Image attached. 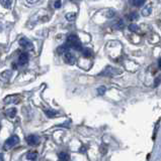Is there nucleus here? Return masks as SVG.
<instances>
[{
	"label": "nucleus",
	"mask_w": 161,
	"mask_h": 161,
	"mask_svg": "<svg viewBox=\"0 0 161 161\" xmlns=\"http://www.w3.org/2000/svg\"><path fill=\"white\" fill-rule=\"evenodd\" d=\"M29 62V55L26 52H21L20 56H18V63L21 66H25Z\"/></svg>",
	"instance_id": "nucleus-7"
},
{
	"label": "nucleus",
	"mask_w": 161,
	"mask_h": 161,
	"mask_svg": "<svg viewBox=\"0 0 161 161\" xmlns=\"http://www.w3.org/2000/svg\"><path fill=\"white\" fill-rule=\"evenodd\" d=\"M144 1H134L133 2V4L134 5H136V6H141V5H143L144 4Z\"/></svg>",
	"instance_id": "nucleus-21"
},
{
	"label": "nucleus",
	"mask_w": 161,
	"mask_h": 161,
	"mask_svg": "<svg viewBox=\"0 0 161 161\" xmlns=\"http://www.w3.org/2000/svg\"><path fill=\"white\" fill-rule=\"evenodd\" d=\"M0 161H2V156L0 155Z\"/></svg>",
	"instance_id": "nucleus-26"
},
{
	"label": "nucleus",
	"mask_w": 161,
	"mask_h": 161,
	"mask_svg": "<svg viewBox=\"0 0 161 161\" xmlns=\"http://www.w3.org/2000/svg\"><path fill=\"white\" fill-rule=\"evenodd\" d=\"M129 29L131 30V31H134V32H137L138 30H139V28H138V26L135 25V24H131L129 26Z\"/></svg>",
	"instance_id": "nucleus-17"
},
{
	"label": "nucleus",
	"mask_w": 161,
	"mask_h": 161,
	"mask_svg": "<svg viewBox=\"0 0 161 161\" xmlns=\"http://www.w3.org/2000/svg\"><path fill=\"white\" fill-rule=\"evenodd\" d=\"M158 64H159V68H161V59L159 60V62H158Z\"/></svg>",
	"instance_id": "nucleus-25"
},
{
	"label": "nucleus",
	"mask_w": 161,
	"mask_h": 161,
	"mask_svg": "<svg viewBox=\"0 0 161 161\" xmlns=\"http://www.w3.org/2000/svg\"><path fill=\"white\" fill-rule=\"evenodd\" d=\"M26 142H28L30 146H36V145L40 143V137L32 134V135H29L26 137Z\"/></svg>",
	"instance_id": "nucleus-3"
},
{
	"label": "nucleus",
	"mask_w": 161,
	"mask_h": 161,
	"mask_svg": "<svg viewBox=\"0 0 161 161\" xmlns=\"http://www.w3.org/2000/svg\"><path fill=\"white\" fill-rule=\"evenodd\" d=\"M149 13H150V7H148L147 8V10H143V15H145V16H146V15H148Z\"/></svg>",
	"instance_id": "nucleus-23"
},
{
	"label": "nucleus",
	"mask_w": 161,
	"mask_h": 161,
	"mask_svg": "<svg viewBox=\"0 0 161 161\" xmlns=\"http://www.w3.org/2000/svg\"><path fill=\"white\" fill-rule=\"evenodd\" d=\"M45 114L47 115L49 118H53V117H56L57 115H58V112L53 111V110H47V111H45Z\"/></svg>",
	"instance_id": "nucleus-14"
},
{
	"label": "nucleus",
	"mask_w": 161,
	"mask_h": 161,
	"mask_svg": "<svg viewBox=\"0 0 161 161\" xmlns=\"http://www.w3.org/2000/svg\"><path fill=\"white\" fill-rule=\"evenodd\" d=\"M64 60L69 64H74L76 62V59L70 52H68L66 53H64Z\"/></svg>",
	"instance_id": "nucleus-6"
},
{
	"label": "nucleus",
	"mask_w": 161,
	"mask_h": 161,
	"mask_svg": "<svg viewBox=\"0 0 161 161\" xmlns=\"http://www.w3.org/2000/svg\"><path fill=\"white\" fill-rule=\"evenodd\" d=\"M4 103H6V104H13V103H17L18 101H20V98L17 97V96H7L6 98H4Z\"/></svg>",
	"instance_id": "nucleus-8"
},
{
	"label": "nucleus",
	"mask_w": 161,
	"mask_h": 161,
	"mask_svg": "<svg viewBox=\"0 0 161 161\" xmlns=\"http://www.w3.org/2000/svg\"><path fill=\"white\" fill-rule=\"evenodd\" d=\"M66 19L69 21H73L75 20V18H76V13L75 12H70V13H67L66 14Z\"/></svg>",
	"instance_id": "nucleus-15"
},
{
	"label": "nucleus",
	"mask_w": 161,
	"mask_h": 161,
	"mask_svg": "<svg viewBox=\"0 0 161 161\" xmlns=\"http://www.w3.org/2000/svg\"><path fill=\"white\" fill-rule=\"evenodd\" d=\"M137 17H138V16H137L136 13H132L131 15H129V19H130V20H135V19H136Z\"/></svg>",
	"instance_id": "nucleus-20"
},
{
	"label": "nucleus",
	"mask_w": 161,
	"mask_h": 161,
	"mask_svg": "<svg viewBox=\"0 0 161 161\" xmlns=\"http://www.w3.org/2000/svg\"><path fill=\"white\" fill-rule=\"evenodd\" d=\"M20 44L21 45V47H24L25 49H32L34 48V44L32 41H29V39H26V38H20Z\"/></svg>",
	"instance_id": "nucleus-4"
},
{
	"label": "nucleus",
	"mask_w": 161,
	"mask_h": 161,
	"mask_svg": "<svg viewBox=\"0 0 161 161\" xmlns=\"http://www.w3.org/2000/svg\"><path fill=\"white\" fill-rule=\"evenodd\" d=\"M119 74V70L117 68H114L112 67H107L105 71H103L101 74H99V76H114Z\"/></svg>",
	"instance_id": "nucleus-5"
},
{
	"label": "nucleus",
	"mask_w": 161,
	"mask_h": 161,
	"mask_svg": "<svg viewBox=\"0 0 161 161\" xmlns=\"http://www.w3.org/2000/svg\"><path fill=\"white\" fill-rule=\"evenodd\" d=\"M2 76H5V78H9V76H10V72L9 71H6L5 72H3Z\"/></svg>",
	"instance_id": "nucleus-22"
},
{
	"label": "nucleus",
	"mask_w": 161,
	"mask_h": 161,
	"mask_svg": "<svg viewBox=\"0 0 161 161\" xmlns=\"http://www.w3.org/2000/svg\"><path fill=\"white\" fill-rule=\"evenodd\" d=\"M105 91H106L105 87H99L97 89V93H98V95H103L105 93Z\"/></svg>",
	"instance_id": "nucleus-18"
},
{
	"label": "nucleus",
	"mask_w": 161,
	"mask_h": 161,
	"mask_svg": "<svg viewBox=\"0 0 161 161\" xmlns=\"http://www.w3.org/2000/svg\"><path fill=\"white\" fill-rule=\"evenodd\" d=\"M58 157H59L60 161H69L70 160V155H69L67 152H60Z\"/></svg>",
	"instance_id": "nucleus-12"
},
{
	"label": "nucleus",
	"mask_w": 161,
	"mask_h": 161,
	"mask_svg": "<svg viewBox=\"0 0 161 161\" xmlns=\"http://www.w3.org/2000/svg\"><path fill=\"white\" fill-rule=\"evenodd\" d=\"M57 52H58V53H60V55H64V53L70 52V47H69L68 45L65 43L63 45H60V47H58V49H57Z\"/></svg>",
	"instance_id": "nucleus-9"
},
{
	"label": "nucleus",
	"mask_w": 161,
	"mask_h": 161,
	"mask_svg": "<svg viewBox=\"0 0 161 161\" xmlns=\"http://www.w3.org/2000/svg\"><path fill=\"white\" fill-rule=\"evenodd\" d=\"M18 142H20V138H18V136H16V135L10 136L4 142L3 149H4V150H9V149L13 148L16 144H18Z\"/></svg>",
	"instance_id": "nucleus-2"
},
{
	"label": "nucleus",
	"mask_w": 161,
	"mask_h": 161,
	"mask_svg": "<svg viewBox=\"0 0 161 161\" xmlns=\"http://www.w3.org/2000/svg\"><path fill=\"white\" fill-rule=\"evenodd\" d=\"M16 112H17V110L15 109V108H10V109H7L5 111V115L8 118L12 119L13 117H15V115H16Z\"/></svg>",
	"instance_id": "nucleus-11"
},
{
	"label": "nucleus",
	"mask_w": 161,
	"mask_h": 161,
	"mask_svg": "<svg viewBox=\"0 0 161 161\" xmlns=\"http://www.w3.org/2000/svg\"><path fill=\"white\" fill-rule=\"evenodd\" d=\"M118 27L119 28H123V27H124V23H123V21H119L118 22Z\"/></svg>",
	"instance_id": "nucleus-24"
},
{
	"label": "nucleus",
	"mask_w": 161,
	"mask_h": 161,
	"mask_svg": "<svg viewBox=\"0 0 161 161\" xmlns=\"http://www.w3.org/2000/svg\"><path fill=\"white\" fill-rule=\"evenodd\" d=\"M38 156H39V154H38L37 151H29L28 154H26V158H28V160H30V161H34Z\"/></svg>",
	"instance_id": "nucleus-10"
},
{
	"label": "nucleus",
	"mask_w": 161,
	"mask_h": 161,
	"mask_svg": "<svg viewBox=\"0 0 161 161\" xmlns=\"http://www.w3.org/2000/svg\"><path fill=\"white\" fill-rule=\"evenodd\" d=\"M0 4L5 8H10L11 4H12V1H0Z\"/></svg>",
	"instance_id": "nucleus-16"
},
{
	"label": "nucleus",
	"mask_w": 161,
	"mask_h": 161,
	"mask_svg": "<svg viewBox=\"0 0 161 161\" xmlns=\"http://www.w3.org/2000/svg\"><path fill=\"white\" fill-rule=\"evenodd\" d=\"M66 44L68 45L70 48L75 49L76 52H81L82 51V44L81 41L79 40V38L75 35V34H71L67 37V43Z\"/></svg>",
	"instance_id": "nucleus-1"
},
{
	"label": "nucleus",
	"mask_w": 161,
	"mask_h": 161,
	"mask_svg": "<svg viewBox=\"0 0 161 161\" xmlns=\"http://www.w3.org/2000/svg\"><path fill=\"white\" fill-rule=\"evenodd\" d=\"M61 4H62L61 1H55V2H54V7H55L56 9H59L61 7Z\"/></svg>",
	"instance_id": "nucleus-19"
},
{
	"label": "nucleus",
	"mask_w": 161,
	"mask_h": 161,
	"mask_svg": "<svg viewBox=\"0 0 161 161\" xmlns=\"http://www.w3.org/2000/svg\"><path fill=\"white\" fill-rule=\"evenodd\" d=\"M81 53H82V56L84 57H91L92 56V52H91L90 49L87 48V47H83L82 51H81Z\"/></svg>",
	"instance_id": "nucleus-13"
}]
</instances>
